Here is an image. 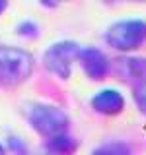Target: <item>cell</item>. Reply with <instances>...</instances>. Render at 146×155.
Returning <instances> with one entry per match:
<instances>
[{"mask_svg": "<svg viewBox=\"0 0 146 155\" xmlns=\"http://www.w3.org/2000/svg\"><path fill=\"white\" fill-rule=\"evenodd\" d=\"M27 118L33 130L45 138L66 132L68 128V116L64 114V110L53 105H33L27 113Z\"/></svg>", "mask_w": 146, "mask_h": 155, "instance_id": "obj_3", "label": "cell"}, {"mask_svg": "<svg viewBox=\"0 0 146 155\" xmlns=\"http://www.w3.org/2000/svg\"><path fill=\"white\" fill-rule=\"evenodd\" d=\"M105 43L119 52H134L146 43L144 19H121L107 27Z\"/></svg>", "mask_w": 146, "mask_h": 155, "instance_id": "obj_1", "label": "cell"}, {"mask_svg": "<svg viewBox=\"0 0 146 155\" xmlns=\"http://www.w3.org/2000/svg\"><path fill=\"white\" fill-rule=\"evenodd\" d=\"M121 153V151H129V147L127 145H121V143H109V145H103V147H99L96 153Z\"/></svg>", "mask_w": 146, "mask_h": 155, "instance_id": "obj_11", "label": "cell"}, {"mask_svg": "<svg viewBox=\"0 0 146 155\" xmlns=\"http://www.w3.org/2000/svg\"><path fill=\"white\" fill-rule=\"evenodd\" d=\"M78 51H80V47L74 41H58L45 51L43 66L53 76L61 78V80H68L72 72V64L78 58Z\"/></svg>", "mask_w": 146, "mask_h": 155, "instance_id": "obj_4", "label": "cell"}, {"mask_svg": "<svg viewBox=\"0 0 146 155\" xmlns=\"http://www.w3.org/2000/svg\"><path fill=\"white\" fill-rule=\"evenodd\" d=\"M119 72L125 78L130 80H138V78L146 76V58H138V56H127L123 60H119Z\"/></svg>", "mask_w": 146, "mask_h": 155, "instance_id": "obj_7", "label": "cell"}, {"mask_svg": "<svg viewBox=\"0 0 146 155\" xmlns=\"http://www.w3.org/2000/svg\"><path fill=\"white\" fill-rule=\"evenodd\" d=\"M134 2H146V0H134Z\"/></svg>", "mask_w": 146, "mask_h": 155, "instance_id": "obj_15", "label": "cell"}, {"mask_svg": "<svg viewBox=\"0 0 146 155\" xmlns=\"http://www.w3.org/2000/svg\"><path fill=\"white\" fill-rule=\"evenodd\" d=\"M133 97H134V103H136V107H138V110L142 114H146V76L138 78V80L134 81Z\"/></svg>", "mask_w": 146, "mask_h": 155, "instance_id": "obj_9", "label": "cell"}, {"mask_svg": "<svg viewBox=\"0 0 146 155\" xmlns=\"http://www.w3.org/2000/svg\"><path fill=\"white\" fill-rule=\"evenodd\" d=\"M92 109L96 113L103 114V116H115L119 113H123L125 109V97L119 89H113V87H107V89H101L92 97L90 101Z\"/></svg>", "mask_w": 146, "mask_h": 155, "instance_id": "obj_6", "label": "cell"}, {"mask_svg": "<svg viewBox=\"0 0 146 155\" xmlns=\"http://www.w3.org/2000/svg\"><path fill=\"white\" fill-rule=\"evenodd\" d=\"M0 153H4V147H2V145H0Z\"/></svg>", "mask_w": 146, "mask_h": 155, "instance_id": "obj_14", "label": "cell"}, {"mask_svg": "<svg viewBox=\"0 0 146 155\" xmlns=\"http://www.w3.org/2000/svg\"><path fill=\"white\" fill-rule=\"evenodd\" d=\"M78 62H80L84 74L92 81H101L109 76L111 72V62L107 54L97 47H84L78 51Z\"/></svg>", "mask_w": 146, "mask_h": 155, "instance_id": "obj_5", "label": "cell"}, {"mask_svg": "<svg viewBox=\"0 0 146 155\" xmlns=\"http://www.w3.org/2000/svg\"><path fill=\"white\" fill-rule=\"evenodd\" d=\"M33 70V58L29 52L14 47L0 45V84L16 85L27 80Z\"/></svg>", "mask_w": 146, "mask_h": 155, "instance_id": "obj_2", "label": "cell"}, {"mask_svg": "<svg viewBox=\"0 0 146 155\" xmlns=\"http://www.w3.org/2000/svg\"><path fill=\"white\" fill-rule=\"evenodd\" d=\"M45 147L49 149V151H53V153H70V151H76L78 142L72 138V136L61 132L57 136L47 138V145H45Z\"/></svg>", "mask_w": 146, "mask_h": 155, "instance_id": "obj_8", "label": "cell"}, {"mask_svg": "<svg viewBox=\"0 0 146 155\" xmlns=\"http://www.w3.org/2000/svg\"><path fill=\"white\" fill-rule=\"evenodd\" d=\"M18 35L22 37H35L37 35V25L31 21H23L18 25Z\"/></svg>", "mask_w": 146, "mask_h": 155, "instance_id": "obj_10", "label": "cell"}, {"mask_svg": "<svg viewBox=\"0 0 146 155\" xmlns=\"http://www.w3.org/2000/svg\"><path fill=\"white\" fill-rule=\"evenodd\" d=\"M39 2L47 8H57V6H61L62 2H68V0H39Z\"/></svg>", "mask_w": 146, "mask_h": 155, "instance_id": "obj_12", "label": "cell"}, {"mask_svg": "<svg viewBox=\"0 0 146 155\" xmlns=\"http://www.w3.org/2000/svg\"><path fill=\"white\" fill-rule=\"evenodd\" d=\"M6 8H8V0H0V14H2Z\"/></svg>", "mask_w": 146, "mask_h": 155, "instance_id": "obj_13", "label": "cell"}]
</instances>
